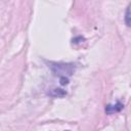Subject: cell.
Masks as SVG:
<instances>
[{"instance_id":"cell-1","label":"cell","mask_w":131,"mask_h":131,"mask_svg":"<svg viewBox=\"0 0 131 131\" xmlns=\"http://www.w3.org/2000/svg\"><path fill=\"white\" fill-rule=\"evenodd\" d=\"M125 24L131 28V3L128 5L125 12Z\"/></svg>"}]
</instances>
